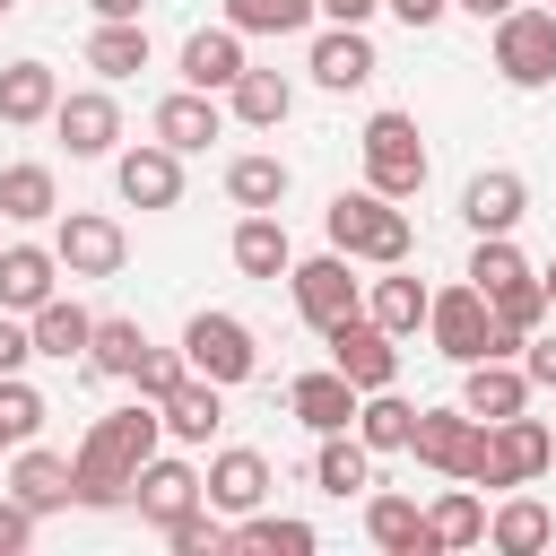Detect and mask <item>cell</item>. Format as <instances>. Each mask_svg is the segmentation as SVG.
I'll return each instance as SVG.
<instances>
[{"instance_id":"cell-1","label":"cell","mask_w":556,"mask_h":556,"mask_svg":"<svg viewBox=\"0 0 556 556\" xmlns=\"http://www.w3.org/2000/svg\"><path fill=\"white\" fill-rule=\"evenodd\" d=\"M156 443H165V408H156V400L104 408V417L87 426V443L70 452L78 504H87V513H122V504H130V478H139V460H156Z\"/></svg>"},{"instance_id":"cell-2","label":"cell","mask_w":556,"mask_h":556,"mask_svg":"<svg viewBox=\"0 0 556 556\" xmlns=\"http://www.w3.org/2000/svg\"><path fill=\"white\" fill-rule=\"evenodd\" d=\"M321 226H330V243H339L348 261H374V269H400V261L417 252L408 208H400V200H382L374 182H365V191H339V200L321 208Z\"/></svg>"},{"instance_id":"cell-3","label":"cell","mask_w":556,"mask_h":556,"mask_svg":"<svg viewBox=\"0 0 556 556\" xmlns=\"http://www.w3.org/2000/svg\"><path fill=\"white\" fill-rule=\"evenodd\" d=\"M556 469V434L521 408V417H495L486 426V452H478V469H469V486H495V495H513V486H530V478H547Z\"/></svg>"},{"instance_id":"cell-4","label":"cell","mask_w":556,"mask_h":556,"mask_svg":"<svg viewBox=\"0 0 556 556\" xmlns=\"http://www.w3.org/2000/svg\"><path fill=\"white\" fill-rule=\"evenodd\" d=\"M356 148H365V182L382 200H417L426 191V130H417V113H374Z\"/></svg>"},{"instance_id":"cell-5","label":"cell","mask_w":556,"mask_h":556,"mask_svg":"<svg viewBox=\"0 0 556 556\" xmlns=\"http://www.w3.org/2000/svg\"><path fill=\"white\" fill-rule=\"evenodd\" d=\"M182 365L235 391V382L261 374V339H252V321H235V313H191V321H182Z\"/></svg>"},{"instance_id":"cell-6","label":"cell","mask_w":556,"mask_h":556,"mask_svg":"<svg viewBox=\"0 0 556 556\" xmlns=\"http://www.w3.org/2000/svg\"><path fill=\"white\" fill-rule=\"evenodd\" d=\"M495 78L504 87H547L556 78V9L521 0L513 17H495Z\"/></svg>"},{"instance_id":"cell-7","label":"cell","mask_w":556,"mask_h":556,"mask_svg":"<svg viewBox=\"0 0 556 556\" xmlns=\"http://www.w3.org/2000/svg\"><path fill=\"white\" fill-rule=\"evenodd\" d=\"M426 339H434V356H452V365H478V356H495V304H486L469 278H460V287H434Z\"/></svg>"},{"instance_id":"cell-8","label":"cell","mask_w":556,"mask_h":556,"mask_svg":"<svg viewBox=\"0 0 556 556\" xmlns=\"http://www.w3.org/2000/svg\"><path fill=\"white\" fill-rule=\"evenodd\" d=\"M321 348H330V365H339L356 391H391V382H400V339H391L374 313L330 321V330H321Z\"/></svg>"},{"instance_id":"cell-9","label":"cell","mask_w":556,"mask_h":556,"mask_svg":"<svg viewBox=\"0 0 556 556\" xmlns=\"http://www.w3.org/2000/svg\"><path fill=\"white\" fill-rule=\"evenodd\" d=\"M408 452H417L434 478H469V469H478V452H486V417H469L460 400H452V408H417Z\"/></svg>"},{"instance_id":"cell-10","label":"cell","mask_w":556,"mask_h":556,"mask_svg":"<svg viewBox=\"0 0 556 556\" xmlns=\"http://www.w3.org/2000/svg\"><path fill=\"white\" fill-rule=\"evenodd\" d=\"M52 252H61L70 278H113V269L130 261V235H122V217H104V208H70V217L52 226Z\"/></svg>"},{"instance_id":"cell-11","label":"cell","mask_w":556,"mask_h":556,"mask_svg":"<svg viewBox=\"0 0 556 556\" xmlns=\"http://www.w3.org/2000/svg\"><path fill=\"white\" fill-rule=\"evenodd\" d=\"M287 287H295V313H304L313 330H330V321L365 313V287L348 278V252H339V243H330V252H313V261H295V269H287Z\"/></svg>"},{"instance_id":"cell-12","label":"cell","mask_w":556,"mask_h":556,"mask_svg":"<svg viewBox=\"0 0 556 556\" xmlns=\"http://www.w3.org/2000/svg\"><path fill=\"white\" fill-rule=\"evenodd\" d=\"M113 191H122L130 208H174V200H182V148H165V139L113 148Z\"/></svg>"},{"instance_id":"cell-13","label":"cell","mask_w":556,"mask_h":556,"mask_svg":"<svg viewBox=\"0 0 556 556\" xmlns=\"http://www.w3.org/2000/svg\"><path fill=\"white\" fill-rule=\"evenodd\" d=\"M52 130H61L70 156H113V148H122V104H113V87H70V96L52 104Z\"/></svg>"},{"instance_id":"cell-14","label":"cell","mask_w":556,"mask_h":556,"mask_svg":"<svg viewBox=\"0 0 556 556\" xmlns=\"http://www.w3.org/2000/svg\"><path fill=\"white\" fill-rule=\"evenodd\" d=\"M356 408H365V391H356L339 365H321V374H295V382H287V417H295L304 434H348V426H356Z\"/></svg>"},{"instance_id":"cell-15","label":"cell","mask_w":556,"mask_h":556,"mask_svg":"<svg viewBox=\"0 0 556 556\" xmlns=\"http://www.w3.org/2000/svg\"><path fill=\"white\" fill-rule=\"evenodd\" d=\"M130 504H139V521H182L191 504H208V486H200V469L182 460V452H156V460H139V478H130Z\"/></svg>"},{"instance_id":"cell-16","label":"cell","mask_w":556,"mask_h":556,"mask_svg":"<svg viewBox=\"0 0 556 556\" xmlns=\"http://www.w3.org/2000/svg\"><path fill=\"white\" fill-rule=\"evenodd\" d=\"M304 70H313V87H330V96H356V87H374V35L365 26H321L313 35V52H304Z\"/></svg>"},{"instance_id":"cell-17","label":"cell","mask_w":556,"mask_h":556,"mask_svg":"<svg viewBox=\"0 0 556 556\" xmlns=\"http://www.w3.org/2000/svg\"><path fill=\"white\" fill-rule=\"evenodd\" d=\"M200 486H208V504L226 513V521H243V513H261L269 504V486H278V469L252 452V443H235V452H217L208 469H200Z\"/></svg>"},{"instance_id":"cell-18","label":"cell","mask_w":556,"mask_h":556,"mask_svg":"<svg viewBox=\"0 0 556 556\" xmlns=\"http://www.w3.org/2000/svg\"><path fill=\"white\" fill-rule=\"evenodd\" d=\"M217 130H226V104H217L208 87H174V96L148 113V139H165V148H182V156H200Z\"/></svg>"},{"instance_id":"cell-19","label":"cell","mask_w":556,"mask_h":556,"mask_svg":"<svg viewBox=\"0 0 556 556\" xmlns=\"http://www.w3.org/2000/svg\"><path fill=\"white\" fill-rule=\"evenodd\" d=\"M61 252L52 243H9L0 252V313H35V304H52L61 295Z\"/></svg>"},{"instance_id":"cell-20","label":"cell","mask_w":556,"mask_h":556,"mask_svg":"<svg viewBox=\"0 0 556 556\" xmlns=\"http://www.w3.org/2000/svg\"><path fill=\"white\" fill-rule=\"evenodd\" d=\"M521 208H530V182H521L513 165H486V174H469V191H460L469 235H513V226H521Z\"/></svg>"},{"instance_id":"cell-21","label":"cell","mask_w":556,"mask_h":556,"mask_svg":"<svg viewBox=\"0 0 556 556\" xmlns=\"http://www.w3.org/2000/svg\"><path fill=\"white\" fill-rule=\"evenodd\" d=\"M226 252H235V269H243V278H269V287L295 269V243H287V217H278V208H243Z\"/></svg>"},{"instance_id":"cell-22","label":"cell","mask_w":556,"mask_h":556,"mask_svg":"<svg viewBox=\"0 0 556 556\" xmlns=\"http://www.w3.org/2000/svg\"><path fill=\"white\" fill-rule=\"evenodd\" d=\"M460 408L469 417H521L530 408V374L513 365V356H478V365H460Z\"/></svg>"},{"instance_id":"cell-23","label":"cell","mask_w":556,"mask_h":556,"mask_svg":"<svg viewBox=\"0 0 556 556\" xmlns=\"http://www.w3.org/2000/svg\"><path fill=\"white\" fill-rule=\"evenodd\" d=\"M9 495H17V504H35V513H70V504H78V478H70V460H61V452L17 443V452H9Z\"/></svg>"},{"instance_id":"cell-24","label":"cell","mask_w":556,"mask_h":556,"mask_svg":"<svg viewBox=\"0 0 556 556\" xmlns=\"http://www.w3.org/2000/svg\"><path fill=\"white\" fill-rule=\"evenodd\" d=\"M243 70H252V61H243V35H235V26H191V35H182V87L226 96Z\"/></svg>"},{"instance_id":"cell-25","label":"cell","mask_w":556,"mask_h":556,"mask_svg":"<svg viewBox=\"0 0 556 556\" xmlns=\"http://www.w3.org/2000/svg\"><path fill=\"white\" fill-rule=\"evenodd\" d=\"M165 443H208L217 426H226V382H208V374H182L165 400Z\"/></svg>"},{"instance_id":"cell-26","label":"cell","mask_w":556,"mask_h":556,"mask_svg":"<svg viewBox=\"0 0 556 556\" xmlns=\"http://www.w3.org/2000/svg\"><path fill=\"white\" fill-rule=\"evenodd\" d=\"M365 539L382 556H443L434 547V521L417 513V495H365Z\"/></svg>"},{"instance_id":"cell-27","label":"cell","mask_w":556,"mask_h":556,"mask_svg":"<svg viewBox=\"0 0 556 556\" xmlns=\"http://www.w3.org/2000/svg\"><path fill=\"white\" fill-rule=\"evenodd\" d=\"M547 539H556V513H547L539 495H521V486L486 513V547H495V556H539Z\"/></svg>"},{"instance_id":"cell-28","label":"cell","mask_w":556,"mask_h":556,"mask_svg":"<svg viewBox=\"0 0 556 556\" xmlns=\"http://www.w3.org/2000/svg\"><path fill=\"white\" fill-rule=\"evenodd\" d=\"M52 104H61V78H52V61H9V70H0V122H9V130H35V122H52Z\"/></svg>"},{"instance_id":"cell-29","label":"cell","mask_w":556,"mask_h":556,"mask_svg":"<svg viewBox=\"0 0 556 556\" xmlns=\"http://www.w3.org/2000/svg\"><path fill=\"white\" fill-rule=\"evenodd\" d=\"M87 70H96L104 87H113V78H139V70H148V17H96Z\"/></svg>"},{"instance_id":"cell-30","label":"cell","mask_w":556,"mask_h":556,"mask_svg":"<svg viewBox=\"0 0 556 556\" xmlns=\"http://www.w3.org/2000/svg\"><path fill=\"white\" fill-rule=\"evenodd\" d=\"M226 113H235L243 130H278V122L295 113V87H287V70H243V78L226 87Z\"/></svg>"},{"instance_id":"cell-31","label":"cell","mask_w":556,"mask_h":556,"mask_svg":"<svg viewBox=\"0 0 556 556\" xmlns=\"http://www.w3.org/2000/svg\"><path fill=\"white\" fill-rule=\"evenodd\" d=\"M365 313H374V321H382L391 339H408V330H426V313H434V287H426V278H408V261H400L391 278H374Z\"/></svg>"},{"instance_id":"cell-32","label":"cell","mask_w":556,"mask_h":556,"mask_svg":"<svg viewBox=\"0 0 556 556\" xmlns=\"http://www.w3.org/2000/svg\"><path fill=\"white\" fill-rule=\"evenodd\" d=\"M0 217L9 226H43V217H61V182H52V165H0Z\"/></svg>"},{"instance_id":"cell-33","label":"cell","mask_w":556,"mask_h":556,"mask_svg":"<svg viewBox=\"0 0 556 556\" xmlns=\"http://www.w3.org/2000/svg\"><path fill=\"white\" fill-rule=\"evenodd\" d=\"M26 321H35V356H61V365H70V356H87V339H96V313H87L78 295H52V304H35Z\"/></svg>"},{"instance_id":"cell-34","label":"cell","mask_w":556,"mask_h":556,"mask_svg":"<svg viewBox=\"0 0 556 556\" xmlns=\"http://www.w3.org/2000/svg\"><path fill=\"white\" fill-rule=\"evenodd\" d=\"M139 356H148V330L130 321V313H96V339H87V374H113V382H130L139 374Z\"/></svg>"},{"instance_id":"cell-35","label":"cell","mask_w":556,"mask_h":556,"mask_svg":"<svg viewBox=\"0 0 556 556\" xmlns=\"http://www.w3.org/2000/svg\"><path fill=\"white\" fill-rule=\"evenodd\" d=\"M313 486H321V495H365V486H374V452H365L356 426H348V434H321V452H313Z\"/></svg>"},{"instance_id":"cell-36","label":"cell","mask_w":556,"mask_h":556,"mask_svg":"<svg viewBox=\"0 0 556 556\" xmlns=\"http://www.w3.org/2000/svg\"><path fill=\"white\" fill-rule=\"evenodd\" d=\"M426 521H434V547H486V504H478L469 478H452V486L426 504Z\"/></svg>"},{"instance_id":"cell-37","label":"cell","mask_w":556,"mask_h":556,"mask_svg":"<svg viewBox=\"0 0 556 556\" xmlns=\"http://www.w3.org/2000/svg\"><path fill=\"white\" fill-rule=\"evenodd\" d=\"M226 200H235V208H278V200H287V156L243 148V156L226 165Z\"/></svg>"},{"instance_id":"cell-38","label":"cell","mask_w":556,"mask_h":556,"mask_svg":"<svg viewBox=\"0 0 556 556\" xmlns=\"http://www.w3.org/2000/svg\"><path fill=\"white\" fill-rule=\"evenodd\" d=\"M235 547H252V556H313L321 539H313V521H295V513H243L235 521Z\"/></svg>"},{"instance_id":"cell-39","label":"cell","mask_w":556,"mask_h":556,"mask_svg":"<svg viewBox=\"0 0 556 556\" xmlns=\"http://www.w3.org/2000/svg\"><path fill=\"white\" fill-rule=\"evenodd\" d=\"M356 434H365V452L382 460V452H408V434H417V408L400 400V391H365V408H356Z\"/></svg>"},{"instance_id":"cell-40","label":"cell","mask_w":556,"mask_h":556,"mask_svg":"<svg viewBox=\"0 0 556 556\" xmlns=\"http://www.w3.org/2000/svg\"><path fill=\"white\" fill-rule=\"evenodd\" d=\"M313 17H321V0H226L235 35H304Z\"/></svg>"},{"instance_id":"cell-41","label":"cell","mask_w":556,"mask_h":556,"mask_svg":"<svg viewBox=\"0 0 556 556\" xmlns=\"http://www.w3.org/2000/svg\"><path fill=\"white\" fill-rule=\"evenodd\" d=\"M165 547H174V556H226V547H235V521H226L217 504H191L182 521H165Z\"/></svg>"},{"instance_id":"cell-42","label":"cell","mask_w":556,"mask_h":556,"mask_svg":"<svg viewBox=\"0 0 556 556\" xmlns=\"http://www.w3.org/2000/svg\"><path fill=\"white\" fill-rule=\"evenodd\" d=\"M478 295H504L513 278H530V261L513 252V235H478V252H469V269H460Z\"/></svg>"},{"instance_id":"cell-43","label":"cell","mask_w":556,"mask_h":556,"mask_svg":"<svg viewBox=\"0 0 556 556\" xmlns=\"http://www.w3.org/2000/svg\"><path fill=\"white\" fill-rule=\"evenodd\" d=\"M43 417H52V408H43V391H35L26 374H0V426H9L17 443H35V434H43Z\"/></svg>"},{"instance_id":"cell-44","label":"cell","mask_w":556,"mask_h":556,"mask_svg":"<svg viewBox=\"0 0 556 556\" xmlns=\"http://www.w3.org/2000/svg\"><path fill=\"white\" fill-rule=\"evenodd\" d=\"M182 374H191V365H182V348H148V356H139V374H130V382H139V400H165V391H174V382H182Z\"/></svg>"},{"instance_id":"cell-45","label":"cell","mask_w":556,"mask_h":556,"mask_svg":"<svg viewBox=\"0 0 556 556\" xmlns=\"http://www.w3.org/2000/svg\"><path fill=\"white\" fill-rule=\"evenodd\" d=\"M35 521H43V513L17 504V495L0 486V556H26V547H35Z\"/></svg>"},{"instance_id":"cell-46","label":"cell","mask_w":556,"mask_h":556,"mask_svg":"<svg viewBox=\"0 0 556 556\" xmlns=\"http://www.w3.org/2000/svg\"><path fill=\"white\" fill-rule=\"evenodd\" d=\"M26 356H35V321L0 313V374H26Z\"/></svg>"},{"instance_id":"cell-47","label":"cell","mask_w":556,"mask_h":556,"mask_svg":"<svg viewBox=\"0 0 556 556\" xmlns=\"http://www.w3.org/2000/svg\"><path fill=\"white\" fill-rule=\"evenodd\" d=\"M521 374H530V391H556V339H521Z\"/></svg>"},{"instance_id":"cell-48","label":"cell","mask_w":556,"mask_h":556,"mask_svg":"<svg viewBox=\"0 0 556 556\" xmlns=\"http://www.w3.org/2000/svg\"><path fill=\"white\" fill-rule=\"evenodd\" d=\"M382 9H391V17H400V26H417V35H426V26H443V17H452V0H382Z\"/></svg>"},{"instance_id":"cell-49","label":"cell","mask_w":556,"mask_h":556,"mask_svg":"<svg viewBox=\"0 0 556 556\" xmlns=\"http://www.w3.org/2000/svg\"><path fill=\"white\" fill-rule=\"evenodd\" d=\"M374 9H382V0H321V17H330V26H365Z\"/></svg>"},{"instance_id":"cell-50","label":"cell","mask_w":556,"mask_h":556,"mask_svg":"<svg viewBox=\"0 0 556 556\" xmlns=\"http://www.w3.org/2000/svg\"><path fill=\"white\" fill-rule=\"evenodd\" d=\"M452 9H460V17H478V26H495V17H513L521 0H452Z\"/></svg>"},{"instance_id":"cell-51","label":"cell","mask_w":556,"mask_h":556,"mask_svg":"<svg viewBox=\"0 0 556 556\" xmlns=\"http://www.w3.org/2000/svg\"><path fill=\"white\" fill-rule=\"evenodd\" d=\"M96 17H148V0H87Z\"/></svg>"},{"instance_id":"cell-52","label":"cell","mask_w":556,"mask_h":556,"mask_svg":"<svg viewBox=\"0 0 556 556\" xmlns=\"http://www.w3.org/2000/svg\"><path fill=\"white\" fill-rule=\"evenodd\" d=\"M539 287H547V304H556V261H547V269H539Z\"/></svg>"},{"instance_id":"cell-53","label":"cell","mask_w":556,"mask_h":556,"mask_svg":"<svg viewBox=\"0 0 556 556\" xmlns=\"http://www.w3.org/2000/svg\"><path fill=\"white\" fill-rule=\"evenodd\" d=\"M0 452H17V434H9V426H0Z\"/></svg>"},{"instance_id":"cell-54","label":"cell","mask_w":556,"mask_h":556,"mask_svg":"<svg viewBox=\"0 0 556 556\" xmlns=\"http://www.w3.org/2000/svg\"><path fill=\"white\" fill-rule=\"evenodd\" d=\"M9 9H17V0H0V17H9Z\"/></svg>"},{"instance_id":"cell-55","label":"cell","mask_w":556,"mask_h":556,"mask_svg":"<svg viewBox=\"0 0 556 556\" xmlns=\"http://www.w3.org/2000/svg\"><path fill=\"white\" fill-rule=\"evenodd\" d=\"M539 9H556V0H539Z\"/></svg>"}]
</instances>
